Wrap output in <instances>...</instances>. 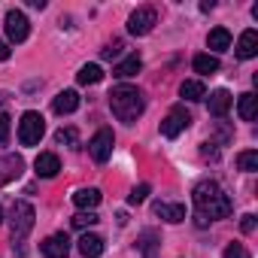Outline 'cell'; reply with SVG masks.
<instances>
[{
    "instance_id": "obj_32",
    "label": "cell",
    "mask_w": 258,
    "mask_h": 258,
    "mask_svg": "<svg viewBox=\"0 0 258 258\" xmlns=\"http://www.w3.org/2000/svg\"><path fill=\"white\" fill-rule=\"evenodd\" d=\"M255 225H258V219H255L252 213H246V216L240 219V231H243V234H252V231H255Z\"/></svg>"
},
{
    "instance_id": "obj_1",
    "label": "cell",
    "mask_w": 258,
    "mask_h": 258,
    "mask_svg": "<svg viewBox=\"0 0 258 258\" xmlns=\"http://www.w3.org/2000/svg\"><path fill=\"white\" fill-rule=\"evenodd\" d=\"M191 201H195V207H198V225H201V228H204L207 222H213V219L231 216V210H234L231 198H228V195L222 191V185L213 182V179L198 182L195 191H191Z\"/></svg>"
},
{
    "instance_id": "obj_9",
    "label": "cell",
    "mask_w": 258,
    "mask_h": 258,
    "mask_svg": "<svg viewBox=\"0 0 258 258\" xmlns=\"http://www.w3.org/2000/svg\"><path fill=\"white\" fill-rule=\"evenodd\" d=\"M40 252H43L46 258H67V252H70V237H67V234H52V237H46V240L40 243Z\"/></svg>"
},
{
    "instance_id": "obj_12",
    "label": "cell",
    "mask_w": 258,
    "mask_h": 258,
    "mask_svg": "<svg viewBox=\"0 0 258 258\" xmlns=\"http://www.w3.org/2000/svg\"><path fill=\"white\" fill-rule=\"evenodd\" d=\"M34 170H37V176L52 179V176H58L61 161H58V155H55V152H40V155H37V161H34Z\"/></svg>"
},
{
    "instance_id": "obj_14",
    "label": "cell",
    "mask_w": 258,
    "mask_h": 258,
    "mask_svg": "<svg viewBox=\"0 0 258 258\" xmlns=\"http://www.w3.org/2000/svg\"><path fill=\"white\" fill-rule=\"evenodd\" d=\"M76 106H79V94H76L73 88L61 91V94L52 100V109H55L58 115H70V112H76Z\"/></svg>"
},
{
    "instance_id": "obj_11",
    "label": "cell",
    "mask_w": 258,
    "mask_h": 258,
    "mask_svg": "<svg viewBox=\"0 0 258 258\" xmlns=\"http://www.w3.org/2000/svg\"><path fill=\"white\" fill-rule=\"evenodd\" d=\"M22 170H25L22 155H4L0 158V185H10L13 179H19Z\"/></svg>"
},
{
    "instance_id": "obj_15",
    "label": "cell",
    "mask_w": 258,
    "mask_h": 258,
    "mask_svg": "<svg viewBox=\"0 0 258 258\" xmlns=\"http://www.w3.org/2000/svg\"><path fill=\"white\" fill-rule=\"evenodd\" d=\"M155 216H161L164 222L176 225V222H185V207H182V204H167V201H158V204H155Z\"/></svg>"
},
{
    "instance_id": "obj_10",
    "label": "cell",
    "mask_w": 258,
    "mask_h": 258,
    "mask_svg": "<svg viewBox=\"0 0 258 258\" xmlns=\"http://www.w3.org/2000/svg\"><path fill=\"white\" fill-rule=\"evenodd\" d=\"M137 249H140L143 258H158V252H161V234H158L155 228L140 231V237H137Z\"/></svg>"
},
{
    "instance_id": "obj_25",
    "label": "cell",
    "mask_w": 258,
    "mask_h": 258,
    "mask_svg": "<svg viewBox=\"0 0 258 258\" xmlns=\"http://www.w3.org/2000/svg\"><path fill=\"white\" fill-rule=\"evenodd\" d=\"M237 167L246 170V173H255V170H258V152H255V149L240 152V155H237Z\"/></svg>"
},
{
    "instance_id": "obj_6",
    "label": "cell",
    "mask_w": 258,
    "mask_h": 258,
    "mask_svg": "<svg viewBox=\"0 0 258 258\" xmlns=\"http://www.w3.org/2000/svg\"><path fill=\"white\" fill-rule=\"evenodd\" d=\"M4 28H7L10 43H25L28 34H31V22H28V16L22 10H10L7 19H4Z\"/></svg>"
},
{
    "instance_id": "obj_24",
    "label": "cell",
    "mask_w": 258,
    "mask_h": 258,
    "mask_svg": "<svg viewBox=\"0 0 258 258\" xmlns=\"http://www.w3.org/2000/svg\"><path fill=\"white\" fill-rule=\"evenodd\" d=\"M76 79H79V85H97V82L103 79V70H100L97 64H85V67L76 73Z\"/></svg>"
},
{
    "instance_id": "obj_4",
    "label": "cell",
    "mask_w": 258,
    "mask_h": 258,
    "mask_svg": "<svg viewBox=\"0 0 258 258\" xmlns=\"http://www.w3.org/2000/svg\"><path fill=\"white\" fill-rule=\"evenodd\" d=\"M43 134H46L43 115L34 112V109H28V112L22 115V121H19V143H22V146H37V143L43 140Z\"/></svg>"
},
{
    "instance_id": "obj_34",
    "label": "cell",
    "mask_w": 258,
    "mask_h": 258,
    "mask_svg": "<svg viewBox=\"0 0 258 258\" xmlns=\"http://www.w3.org/2000/svg\"><path fill=\"white\" fill-rule=\"evenodd\" d=\"M7 100H10V94H7V91H0V109L7 106Z\"/></svg>"
},
{
    "instance_id": "obj_19",
    "label": "cell",
    "mask_w": 258,
    "mask_h": 258,
    "mask_svg": "<svg viewBox=\"0 0 258 258\" xmlns=\"http://www.w3.org/2000/svg\"><path fill=\"white\" fill-rule=\"evenodd\" d=\"M237 112H240V118H243V121H252V118H255V112H258V97H255L252 91L240 94V100H237Z\"/></svg>"
},
{
    "instance_id": "obj_16",
    "label": "cell",
    "mask_w": 258,
    "mask_h": 258,
    "mask_svg": "<svg viewBox=\"0 0 258 258\" xmlns=\"http://www.w3.org/2000/svg\"><path fill=\"white\" fill-rule=\"evenodd\" d=\"M79 252L85 258H100L103 255V237L100 234H82L79 237Z\"/></svg>"
},
{
    "instance_id": "obj_30",
    "label": "cell",
    "mask_w": 258,
    "mask_h": 258,
    "mask_svg": "<svg viewBox=\"0 0 258 258\" xmlns=\"http://www.w3.org/2000/svg\"><path fill=\"white\" fill-rule=\"evenodd\" d=\"M225 258H249V252H246L240 243H228V246H225Z\"/></svg>"
},
{
    "instance_id": "obj_29",
    "label": "cell",
    "mask_w": 258,
    "mask_h": 258,
    "mask_svg": "<svg viewBox=\"0 0 258 258\" xmlns=\"http://www.w3.org/2000/svg\"><path fill=\"white\" fill-rule=\"evenodd\" d=\"M121 49H124V46H121V43L115 40V43H109L106 49H100V58H106V61H112V58H118V55H121Z\"/></svg>"
},
{
    "instance_id": "obj_27",
    "label": "cell",
    "mask_w": 258,
    "mask_h": 258,
    "mask_svg": "<svg viewBox=\"0 0 258 258\" xmlns=\"http://www.w3.org/2000/svg\"><path fill=\"white\" fill-rule=\"evenodd\" d=\"M94 222H97V216H94L91 210H82V213H76V216H73V228H79V231H82V228H88V225H94Z\"/></svg>"
},
{
    "instance_id": "obj_35",
    "label": "cell",
    "mask_w": 258,
    "mask_h": 258,
    "mask_svg": "<svg viewBox=\"0 0 258 258\" xmlns=\"http://www.w3.org/2000/svg\"><path fill=\"white\" fill-rule=\"evenodd\" d=\"M0 222H4V210H0Z\"/></svg>"
},
{
    "instance_id": "obj_3",
    "label": "cell",
    "mask_w": 258,
    "mask_h": 258,
    "mask_svg": "<svg viewBox=\"0 0 258 258\" xmlns=\"http://www.w3.org/2000/svg\"><path fill=\"white\" fill-rule=\"evenodd\" d=\"M34 219H37V213H34V207H31L28 201H16V204H13V219H10V228H13V243L25 240V237L31 234Z\"/></svg>"
},
{
    "instance_id": "obj_8",
    "label": "cell",
    "mask_w": 258,
    "mask_h": 258,
    "mask_svg": "<svg viewBox=\"0 0 258 258\" xmlns=\"http://www.w3.org/2000/svg\"><path fill=\"white\" fill-rule=\"evenodd\" d=\"M188 124H191V115L185 112V106H173V109L164 115V121H161V134L173 140V137H179V134L185 131Z\"/></svg>"
},
{
    "instance_id": "obj_17",
    "label": "cell",
    "mask_w": 258,
    "mask_h": 258,
    "mask_svg": "<svg viewBox=\"0 0 258 258\" xmlns=\"http://www.w3.org/2000/svg\"><path fill=\"white\" fill-rule=\"evenodd\" d=\"M143 70V61H140V55H127L121 64H115L112 67V76H118V79H127V76H137Z\"/></svg>"
},
{
    "instance_id": "obj_20",
    "label": "cell",
    "mask_w": 258,
    "mask_h": 258,
    "mask_svg": "<svg viewBox=\"0 0 258 258\" xmlns=\"http://www.w3.org/2000/svg\"><path fill=\"white\" fill-rule=\"evenodd\" d=\"M207 46H210L213 52H225V49H231V34H228V28H213L210 37H207Z\"/></svg>"
},
{
    "instance_id": "obj_5",
    "label": "cell",
    "mask_w": 258,
    "mask_h": 258,
    "mask_svg": "<svg viewBox=\"0 0 258 258\" xmlns=\"http://www.w3.org/2000/svg\"><path fill=\"white\" fill-rule=\"evenodd\" d=\"M112 143H115L112 131H109V127H100V131L88 140V155H91L97 164H106L109 155H112Z\"/></svg>"
},
{
    "instance_id": "obj_26",
    "label": "cell",
    "mask_w": 258,
    "mask_h": 258,
    "mask_svg": "<svg viewBox=\"0 0 258 258\" xmlns=\"http://www.w3.org/2000/svg\"><path fill=\"white\" fill-rule=\"evenodd\" d=\"M55 143H58V146H70V149H76V146H79L76 127H61V131L55 134Z\"/></svg>"
},
{
    "instance_id": "obj_23",
    "label": "cell",
    "mask_w": 258,
    "mask_h": 258,
    "mask_svg": "<svg viewBox=\"0 0 258 258\" xmlns=\"http://www.w3.org/2000/svg\"><path fill=\"white\" fill-rule=\"evenodd\" d=\"M179 94H182L185 100H204V97H207V88H204L201 79H185V82L179 85Z\"/></svg>"
},
{
    "instance_id": "obj_33",
    "label": "cell",
    "mask_w": 258,
    "mask_h": 258,
    "mask_svg": "<svg viewBox=\"0 0 258 258\" xmlns=\"http://www.w3.org/2000/svg\"><path fill=\"white\" fill-rule=\"evenodd\" d=\"M10 55H13V52H10V46H7V43H4V40H0V61H7V58H10Z\"/></svg>"
},
{
    "instance_id": "obj_31",
    "label": "cell",
    "mask_w": 258,
    "mask_h": 258,
    "mask_svg": "<svg viewBox=\"0 0 258 258\" xmlns=\"http://www.w3.org/2000/svg\"><path fill=\"white\" fill-rule=\"evenodd\" d=\"M7 140H10V115L0 112V146H4Z\"/></svg>"
},
{
    "instance_id": "obj_28",
    "label": "cell",
    "mask_w": 258,
    "mask_h": 258,
    "mask_svg": "<svg viewBox=\"0 0 258 258\" xmlns=\"http://www.w3.org/2000/svg\"><path fill=\"white\" fill-rule=\"evenodd\" d=\"M146 198H149V185L143 182V185H137V188H134L131 195H127V204H143Z\"/></svg>"
},
{
    "instance_id": "obj_21",
    "label": "cell",
    "mask_w": 258,
    "mask_h": 258,
    "mask_svg": "<svg viewBox=\"0 0 258 258\" xmlns=\"http://www.w3.org/2000/svg\"><path fill=\"white\" fill-rule=\"evenodd\" d=\"M191 67H195V73H204V76L210 73V76H213V73L219 70V58H216V55H210V52H201V55H195Z\"/></svg>"
},
{
    "instance_id": "obj_2",
    "label": "cell",
    "mask_w": 258,
    "mask_h": 258,
    "mask_svg": "<svg viewBox=\"0 0 258 258\" xmlns=\"http://www.w3.org/2000/svg\"><path fill=\"white\" fill-rule=\"evenodd\" d=\"M109 109H112V115H115L118 121L134 124V121L143 115L146 100H143L140 88H134V85H118V88L109 91Z\"/></svg>"
},
{
    "instance_id": "obj_22",
    "label": "cell",
    "mask_w": 258,
    "mask_h": 258,
    "mask_svg": "<svg viewBox=\"0 0 258 258\" xmlns=\"http://www.w3.org/2000/svg\"><path fill=\"white\" fill-rule=\"evenodd\" d=\"M73 204H76L79 210H94V207L100 204V191H97V188H79V191L73 195Z\"/></svg>"
},
{
    "instance_id": "obj_7",
    "label": "cell",
    "mask_w": 258,
    "mask_h": 258,
    "mask_svg": "<svg viewBox=\"0 0 258 258\" xmlns=\"http://www.w3.org/2000/svg\"><path fill=\"white\" fill-rule=\"evenodd\" d=\"M155 25H158V13H155V7H140L131 19H127V34L146 37Z\"/></svg>"
},
{
    "instance_id": "obj_18",
    "label": "cell",
    "mask_w": 258,
    "mask_h": 258,
    "mask_svg": "<svg viewBox=\"0 0 258 258\" xmlns=\"http://www.w3.org/2000/svg\"><path fill=\"white\" fill-rule=\"evenodd\" d=\"M231 103H234V97H231L225 88H219V91H213V94H210V112H213V115H219V118L231 109Z\"/></svg>"
},
{
    "instance_id": "obj_13",
    "label": "cell",
    "mask_w": 258,
    "mask_h": 258,
    "mask_svg": "<svg viewBox=\"0 0 258 258\" xmlns=\"http://www.w3.org/2000/svg\"><path fill=\"white\" fill-rule=\"evenodd\" d=\"M255 55H258V34H255V31H243L240 40H237V58L249 61V58H255Z\"/></svg>"
}]
</instances>
